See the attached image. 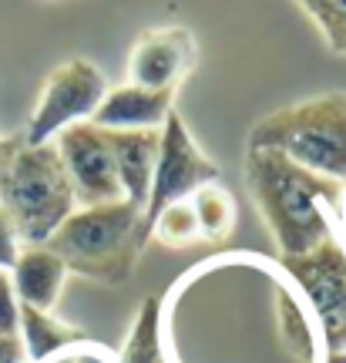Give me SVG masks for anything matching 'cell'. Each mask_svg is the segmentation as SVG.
Instances as JSON below:
<instances>
[{
  "instance_id": "5bb4252c",
  "label": "cell",
  "mask_w": 346,
  "mask_h": 363,
  "mask_svg": "<svg viewBox=\"0 0 346 363\" xmlns=\"http://www.w3.org/2000/svg\"><path fill=\"white\" fill-rule=\"evenodd\" d=\"M115 363H165V343H162V303L145 299L138 316L131 323V333L125 340V350L115 357Z\"/></svg>"
},
{
  "instance_id": "ffe728a7",
  "label": "cell",
  "mask_w": 346,
  "mask_h": 363,
  "mask_svg": "<svg viewBox=\"0 0 346 363\" xmlns=\"http://www.w3.org/2000/svg\"><path fill=\"white\" fill-rule=\"evenodd\" d=\"M0 363H27L21 337H0Z\"/></svg>"
},
{
  "instance_id": "ba28073f",
  "label": "cell",
  "mask_w": 346,
  "mask_h": 363,
  "mask_svg": "<svg viewBox=\"0 0 346 363\" xmlns=\"http://www.w3.org/2000/svg\"><path fill=\"white\" fill-rule=\"evenodd\" d=\"M51 145L57 148V158L67 172L77 208H98L125 199L121 185H118L115 158H111V148H108L101 128H94L91 121L71 125V128L57 131Z\"/></svg>"
},
{
  "instance_id": "8fae6325",
  "label": "cell",
  "mask_w": 346,
  "mask_h": 363,
  "mask_svg": "<svg viewBox=\"0 0 346 363\" xmlns=\"http://www.w3.org/2000/svg\"><path fill=\"white\" fill-rule=\"evenodd\" d=\"M111 158H115V172H118V185L125 202L145 208L148 192H152V172H155V158H158V131H104Z\"/></svg>"
},
{
  "instance_id": "9a60e30c",
  "label": "cell",
  "mask_w": 346,
  "mask_h": 363,
  "mask_svg": "<svg viewBox=\"0 0 346 363\" xmlns=\"http://www.w3.org/2000/svg\"><path fill=\"white\" fill-rule=\"evenodd\" d=\"M189 206L195 212V222H199V235L208 239V242H222L225 235L232 233L235 225V206H232V195L212 182V185H202L199 192L189 199Z\"/></svg>"
},
{
  "instance_id": "ac0fdd59",
  "label": "cell",
  "mask_w": 346,
  "mask_h": 363,
  "mask_svg": "<svg viewBox=\"0 0 346 363\" xmlns=\"http://www.w3.org/2000/svg\"><path fill=\"white\" fill-rule=\"evenodd\" d=\"M21 330V303L13 293L11 272H0V337H17Z\"/></svg>"
},
{
  "instance_id": "8992f818",
  "label": "cell",
  "mask_w": 346,
  "mask_h": 363,
  "mask_svg": "<svg viewBox=\"0 0 346 363\" xmlns=\"http://www.w3.org/2000/svg\"><path fill=\"white\" fill-rule=\"evenodd\" d=\"M218 179V165L195 145L189 135L185 121L179 111H172L162 125V138H158V158H155L152 172V192L148 202L141 208V235L145 242H152V222L162 208L175 206V202H189L202 185H212Z\"/></svg>"
},
{
  "instance_id": "30bf717a",
  "label": "cell",
  "mask_w": 346,
  "mask_h": 363,
  "mask_svg": "<svg viewBox=\"0 0 346 363\" xmlns=\"http://www.w3.org/2000/svg\"><path fill=\"white\" fill-rule=\"evenodd\" d=\"M175 91H145L135 84L108 88L91 125L101 131H158L175 111Z\"/></svg>"
},
{
  "instance_id": "e0dca14e",
  "label": "cell",
  "mask_w": 346,
  "mask_h": 363,
  "mask_svg": "<svg viewBox=\"0 0 346 363\" xmlns=\"http://www.w3.org/2000/svg\"><path fill=\"white\" fill-rule=\"evenodd\" d=\"M303 11L323 30L330 51L346 57V0H306Z\"/></svg>"
},
{
  "instance_id": "44dd1931",
  "label": "cell",
  "mask_w": 346,
  "mask_h": 363,
  "mask_svg": "<svg viewBox=\"0 0 346 363\" xmlns=\"http://www.w3.org/2000/svg\"><path fill=\"white\" fill-rule=\"evenodd\" d=\"M21 145H24V138H0V182L7 179V169H11V162Z\"/></svg>"
},
{
  "instance_id": "52a82bcc",
  "label": "cell",
  "mask_w": 346,
  "mask_h": 363,
  "mask_svg": "<svg viewBox=\"0 0 346 363\" xmlns=\"http://www.w3.org/2000/svg\"><path fill=\"white\" fill-rule=\"evenodd\" d=\"M104 94H108V81L94 65L81 61V57L57 65L48 74L38 104L30 111L24 145H30V148L51 145L57 131L91 121L94 111L101 108Z\"/></svg>"
},
{
  "instance_id": "2e32d148",
  "label": "cell",
  "mask_w": 346,
  "mask_h": 363,
  "mask_svg": "<svg viewBox=\"0 0 346 363\" xmlns=\"http://www.w3.org/2000/svg\"><path fill=\"white\" fill-rule=\"evenodd\" d=\"M152 239H158L168 249H189L192 242H202L192 206L189 202H175V206L162 208L152 222Z\"/></svg>"
},
{
  "instance_id": "277c9868",
  "label": "cell",
  "mask_w": 346,
  "mask_h": 363,
  "mask_svg": "<svg viewBox=\"0 0 346 363\" xmlns=\"http://www.w3.org/2000/svg\"><path fill=\"white\" fill-rule=\"evenodd\" d=\"M0 208L11 216L21 246H48L67 216H74V192L54 145L17 148L7 179L0 182Z\"/></svg>"
},
{
  "instance_id": "4fadbf2b",
  "label": "cell",
  "mask_w": 346,
  "mask_h": 363,
  "mask_svg": "<svg viewBox=\"0 0 346 363\" xmlns=\"http://www.w3.org/2000/svg\"><path fill=\"white\" fill-rule=\"evenodd\" d=\"M21 347H24V357L27 363H44L57 357V353H67V350H77L91 343L84 330H74V326L61 323L54 313H40V310H30V306H21Z\"/></svg>"
},
{
  "instance_id": "7c38bea8",
  "label": "cell",
  "mask_w": 346,
  "mask_h": 363,
  "mask_svg": "<svg viewBox=\"0 0 346 363\" xmlns=\"http://www.w3.org/2000/svg\"><path fill=\"white\" fill-rule=\"evenodd\" d=\"M67 269L48 246H24L11 269V283L21 306L51 313L61 299Z\"/></svg>"
},
{
  "instance_id": "3957f363",
  "label": "cell",
  "mask_w": 346,
  "mask_h": 363,
  "mask_svg": "<svg viewBox=\"0 0 346 363\" xmlns=\"http://www.w3.org/2000/svg\"><path fill=\"white\" fill-rule=\"evenodd\" d=\"M249 148H276L299 169L346 185V94L330 91L272 111L249 131Z\"/></svg>"
},
{
  "instance_id": "6da1fadb",
  "label": "cell",
  "mask_w": 346,
  "mask_h": 363,
  "mask_svg": "<svg viewBox=\"0 0 346 363\" xmlns=\"http://www.w3.org/2000/svg\"><path fill=\"white\" fill-rule=\"evenodd\" d=\"M245 185L279 246V256H303L340 229L346 185L299 169L276 148L245 152Z\"/></svg>"
},
{
  "instance_id": "7402d4cb",
  "label": "cell",
  "mask_w": 346,
  "mask_h": 363,
  "mask_svg": "<svg viewBox=\"0 0 346 363\" xmlns=\"http://www.w3.org/2000/svg\"><path fill=\"white\" fill-rule=\"evenodd\" d=\"M323 363H346V353H336V357H323Z\"/></svg>"
},
{
  "instance_id": "d6986e66",
  "label": "cell",
  "mask_w": 346,
  "mask_h": 363,
  "mask_svg": "<svg viewBox=\"0 0 346 363\" xmlns=\"http://www.w3.org/2000/svg\"><path fill=\"white\" fill-rule=\"evenodd\" d=\"M21 239H17V229H13L11 216L0 208V272H11L17 256H21Z\"/></svg>"
},
{
  "instance_id": "7a4b0ae2",
  "label": "cell",
  "mask_w": 346,
  "mask_h": 363,
  "mask_svg": "<svg viewBox=\"0 0 346 363\" xmlns=\"http://www.w3.org/2000/svg\"><path fill=\"white\" fill-rule=\"evenodd\" d=\"M145 246L148 242L141 235V208L125 199L98 208H77L48 242L67 272L108 286L128 279Z\"/></svg>"
},
{
  "instance_id": "5b68a950",
  "label": "cell",
  "mask_w": 346,
  "mask_h": 363,
  "mask_svg": "<svg viewBox=\"0 0 346 363\" xmlns=\"http://www.w3.org/2000/svg\"><path fill=\"white\" fill-rule=\"evenodd\" d=\"M279 266L306 299L323 357L346 353V239L340 229L303 256H279Z\"/></svg>"
},
{
  "instance_id": "9c48e42d",
  "label": "cell",
  "mask_w": 346,
  "mask_h": 363,
  "mask_svg": "<svg viewBox=\"0 0 346 363\" xmlns=\"http://www.w3.org/2000/svg\"><path fill=\"white\" fill-rule=\"evenodd\" d=\"M195 67V38L185 27L145 30L128 54V84L145 91H179Z\"/></svg>"
}]
</instances>
